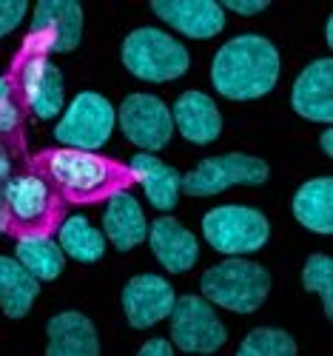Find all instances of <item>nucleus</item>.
Returning a JSON list of instances; mask_svg holds the SVG:
<instances>
[{"label":"nucleus","mask_w":333,"mask_h":356,"mask_svg":"<svg viewBox=\"0 0 333 356\" xmlns=\"http://www.w3.org/2000/svg\"><path fill=\"white\" fill-rule=\"evenodd\" d=\"M131 168L140 174V183L145 186L151 202H154L157 209L168 211L171 205H174V200H177V191H179V177L168 165H163L160 160L145 157V154L137 157L131 163Z\"/></svg>","instance_id":"aec40b11"},{"label":"nucleus","mask_w":333,"mask_h":356,"mask_svg":"<svg viewBox=\"0 0 333 356\" xmlns=\"http://www.w3.org/2000/svg\"><path fill=\"white\" fill-rule=\"evenodd\" d=\"M66 202L35 171L20 168L0 186V234L17 243L51 240L63 228Z\"/></svg>","instance_id":"f03ea898"},{"label":"nucleus","mask_w":333,"mask_h":356,"mask_svg":"<svg viewBox=\"0 0 333 356\" xmlns=\"http://www.w3.org/2000/svg\"><path fill=\"white\" fill-rule=\"evenodd\" d=\"M111 202V209L106 214V231H108V240L117 245V248H131L143 240L145 234V222H143V214L137 209V202L129 200L126 194H120Z\"/></svg>","instance_id":"a211bd4d"},{"label":"nucleus","mask_w":333,"mask_h":356,"mask_svg":"<svg viewBox=\"0 0 333 356\" xmlns=\"http://www.w3.org/2000/svg\"><path fill=\"white\" fill-rule=\"evenodd\" d=\"M202 291L225 308L254 311L268 291V274L251 262H225L205 274Z\"/></svg>","instance_id":"39448f33"},{"label":"nucleus","mask_w":333,"mask_h":356,"mask_svg":"<svg viewBox=\"0 0 333 356\" xmlns=\"http://www.w3.org/2000/svg\"><path fill=\"white\" fill-rule=\"evenodd\" d=\"M23 168L43 177L66 205L108 202L140 186V174L131 168V163L74 145L43 148L26 157Z\"/></svg>","instance_id":"f257e3e1"},{"label":"nucleus","mask_w":333,"mask_h":356,"mask_svg":"<svg viewBox=\"0 0 333 356\" xmlns=\"http://www.w3.org/2000/svg\"><path fill=\"white\" fill-rule=\"evenodd\" d=\"M111 126H114L111 106L100 95H80L72 103L66 120L57 126V137L74 143V148H88L92 152V145L108 140Z\"/></svg>","instance_id":"6e6552de"},{"label":"nucleus","mask_w":333,"mask_h":356,"mask_svg":"<svg viewBox=\"0 0 333 356\" xmlns=\"http://www.w3.org/2000/svg\"><path fill=\"white\" fill-rule=\"evenodd\" d=\"M140 356H171V350H168L165 342H148Z\"/></svg>","instance_id":"cd10ccee"},{"label":"nucleus","mask_w":333,"mask_h":356,"mask_svg":"<svg viewBox=\"0 0 333 356\" xmlns=\"http://www.w3.org/2000/svg\"><path fill=\"white\" fill-rule=\"evenodd\" d=\"M236 356H293V339L282 331H254Z\"/></svg>","instance_id":"b1692460"},{"label":"nucleus","mask_w":333,"mask_h":356,"mask_svg":"<svg viewBox=\"0 0 333 356\" xmlns=\"http://www.w3.org/2000/svg\"><path fill=\"white\" fill-rule=\"evenodd\" d=\"M293 108L308 120H330V60H319L302 72L293 88Z\"/></svg>","instance_id":"ddd939ff"},{"label":"nucleus","mask_w":333,"mask_h":356,"mask_svg":"<svg viewBox=\"0 0 333 356\" xmlns=\"http://www.w3.org/2000/svg\"><path fill=\"white\" fill-rule=\"evenodd\" d=\"M174 111H177L179 131H183L188 140L208 143V140H214L220 134V114H217L214 103H211L205 95H200V92L183 95Z\"/></svg>","instance_id":"dca6fc26"},{"label":"nucleus","mask_w":333,"mask_h":356,"mask_svg":"<svg viewBox=\"0 0 333 356\" xmlns=\"http://www.w3.org/2000/svg\"><path fill=\"white\" fill-rule=\"evenodd\" d=\"M15 160H23V157L15 152L9 143L0 140V183L9 180V177L15 174V171H12V168H15ZM23 163H26V160H23Z\"/></svg>","instance_id":"bb28decb"},{"label":"nucleus","mask_w":333,"mask_h":356,"mask_svg":"<svg viewBox=\"0 0 333 356\" xmlns=\"http://www.w3.org/2000/svg\"><path fill=\"white\" fill-rule=\"evenodd\" d=\"M17 257L29 271L40 280H54L63 257L51 245V240H35V243H17Z\"/></svg>","instance_id":"4be33fe9"},{"label":"nucleus","mask_w":333,"mask_h":356,"mask_svg":"<svg viewBox=\"0 0 333 356\" xmlns=\"http://www.w3.org/2000/svg\"><path fill=\"white\" fill-rule=\"evenodd\" d=\"M0 140L26 160V114L12 103L3 77H0Z\"/></svg>","instance_id":"5701e85b"},{"label":"nucleus","mask_w":333,"mask_h":356,"mask_svg":"<svg viewBox=\"0 0 333 356\" xmlns=\"http://www.w3.org/2000/svg\"><path fill=\"white\" fill-rule=\"evenodd\" d=\"M279 74L277 49L262 38H236L214 57V86L231 100H254L274 88Z\"/></svg>","instance_id":"7ed1b4c3"},{"label":"nucleus","mask_w":333,"mask_h":356,"mask_svg":"<svg viewBox=\"0 0 333 356\" xmlns=\"http://www.w3.org/2000/svg\"><path fill=\"white\" fill-rule=\"evenodd\" d=\"M49 334H51L49 356H97L95 328L80 314L54 316L49 325Z\"/></svg>","instance_id":"4468645a"},{"label":"nucleus","mask_w":333,"mask_h":356,"mask_svg":"<svg viewBox=\"0 0 333 356\" xmlns=\"http://www.w3.org/2000/svg\"><path fill=\"white\" fill-rule=\"evenodd\" d=\"M123 129L137 145L163 148L171 137L168 108L148 95H134L123 103Z\"/></svg>","instance_id":"9d476101"},{"label":"nucleus","mask_w":333,"mask_h":356,"mask_svg":"<svg viewBox=\"0 0 333 356\" xmlns=\"http://www.w3.org/2000/svg\"><path fill=\"white\" fill-rule=\"evenodd\" d=\"M174 339L179 342L183 350L211 353L225 342V328L211 316V311L200 300L186 296L174 314Z\"/></svg>","instance_id":"1a4fd4ad"},{"label":"nucleus","mask_w":333,"mask_h":356,"mask_svg":"<svg viewBox=\"0 0 333 356\" xmlns=\"http://www.w3.org/2000/svg\"><path fill=\"white\" fill-rule=\"evenodd\" d=\"M38 282L29 277L17 262L0 257V305L9 316H23L32 308Z\"/></svg>","instance_id":"f3484780"},{"label":"nucleus","mask_w":333,"mask_h":356,"mask_svg":"<svg viewBox=\"0 0 333 356\" xmlns=\"http://www.w3.org/2000/svg\"><path fill=\"white\" fill-rule=\"evenodd\" d=\"M265 177H268L265 163H259L254 157L231 154V157L205 160L200 168H194L183 180V188L188 194H214L234 183H262Z\"/></svg>","instance_id":"0eeeda50"},{"label":"nucleus","mask_w":333,"mask_h":356,"mask_svg":"<svg viewBox=\"0 0 333 356\" xmlns=\"http://www.w3.org/2000/svg\"><path fill=\"white\" fill-rule=\"evenodd\" d=\"M123 60L129 72H134L143 80H171L186 74L188 54L177 40H171L154 29H140L131 38H126Z\"/></svg>","instance_id":"20e7f679"},{"label":"nucleus","mask_w":333,"mask_h":356,"mask_svg":"<svg viewBox=\"0 0 333 356\" xmlns=\"http://www.w3.org/2000/svg\"><path fill=\"white\" fill-rule=\"evenodd\" d=\"M202 228H205V240L217 251H225V254L257 251L268 240L265 217L254 209H239V205L214 209L205 217Z\"/></svg>","instance_id":"423d86ee"},{"label":"nucleus","mask_w":333,"mask_h":356,"mask_svg":"<svg viewBox=\"0 0 333 356\" xmlns=\"http://www.w3.org/2000/svg\"><path fill=\"white\" fill-rule=\"evenodd\" d=\"M151 9L165 23L177 26L179 32L191 38H211L225 23L222 9L217 3H205V0H200V3H151Z\"/></svg>","instance_id":"f8f14e48"},{"label":"nucleus","mask_w":333,"mask_h":356,"mask_svg":"<svg viewBox=\"0 0 333 356\" xmlns=\"http://www.w3.org/2000/svg\"><path fill=\"white\" fill-rule=\"evenodd\" d=\"M63 248L74 257V259H83V262H95L100 259L103 254V236L88 225L86 220H69L66 228H63Z\"/></svg>","instance_id":"412c9836"},{"label":"nucleus","mask_w":333,"mask_h":356,"mask_svg":"<svg viewBox=\"0 0 333 356\" xmlns=\"http://www.w3.org/2000/svg\"><path fill=\"white\" fill-rule=\"evenodd\" d=\"M293 214L311 231L330 234V180L327 177L302 186V191L293 200Z\"/></svg>","instance_id":"6ab92c4d"},{"label":"nucleus","mask_w":333,"mask_h":356,"mask_svg":"<svg viewBox=\"0 0 333 356\" xmlns=\"http://www.w3.org/2000/svg\"><path fill=\"white\" fill-rule=\"evenodd\" d=\"M151 245H154L157 257L171 271H186L194 265V257H197L194 236L174 220L154 222V228H151Z\"/></svg>","instance_id":"2eb2a0df"},{"label":"nucleus","mask_w":333,"mask_h":356,"mask_svg":"<svg viewBox=\"0 0 333 356\" xmlns=\"http://www.w3.org/2000/svg\"><path fill=\"white\" fill-rule=\"evenodd\" d=\"M171 302H174L171 288L157 277H140L126 288V314L129 322L137 325V328H145V325L163 319L171 311Z\"/></svg>","instance_id":"9b49d317"},{"label":"nucleus","mask_w":333,"mask_h":356,"mask_svg":"<svg viewBox=\"0 0 333 356\" xmlns=\"http://www.w3.org/2000/svg\"><path fill=\"white\" fill-rule=\"evenodd\" d=\"M23 12H26L23 3H0V38L12 32L15 23L23 17Z\"/></svg>","instance_id":"a878e982"},{"label":"nucleus","mask_w":333,"mask_h":356,"mask_svg":"<svg viewBox=\"0 0 333 356\" xmlns=\"http://www.w3.org/2000/svg\"><path fill=\"white\" fill-rule=\"evenodd\" d=\"M305 285L314 291H322V300H325V311L330 314V259L327 257H314L305 265Z\"/></svg>","instance_id":"393cba45"}]
</instances>
